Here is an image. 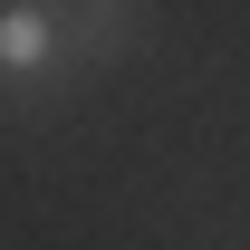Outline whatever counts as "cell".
I'll list each match as a JSON object with an SVG mask.
<instances>
[{
	"instance_id": "obj_1",
	"label": "cell",
	"mask_w": 250,
	"mask_h": 250,
	"mask_svg": "<svg viewBox=\"0 0 250 250\" xmlns=\"http://www.w3.org/2000/svg\"><path fill=\"white\" fill-rule=\"evenodd\" d=\"M67 77H77V67H67V48H58V10L10 0V10H0V96L39 116V106L67 96Z\"/></svg>"
},
{
	"instance_id": "obj_2",
	"label": "cell",
	"mask_w": 250,
	"mask_h": 250,
	"mask_svg": "<svg viewBox=\"0 0 250 250\" xmlns=\"http://www.w3.org/2000/svg\"><path fill=\"white\" fill-rule=\"evenodd\" d=\"M145 39H154V10H135V0H67V10H58V48H67L77 77L135 58Z\"/></svg>"
}]
</instances>
